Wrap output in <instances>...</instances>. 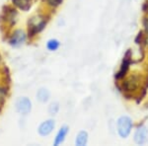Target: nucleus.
<instances>
[{
    "mask_svg": "<svg viewBox=\"0 0 148 146\" xmlns=\"http://www.w3.org/2000/svg\"><path fill=\"white\" fill-rule=\"evenodd\" d=\"M132 119L128 116H121L116 121V131L121 138H127L132 129Z\"/></svg>",
    "mask_w": 148,
    "mask_h": 146,
    "instance_id": "f257e3e1",
    "label": "nucleus"
},
{
    "mask_svg": "<svg viewBox=\"0 0 148 146\" xmlns=\"http://www.w3.org/2000/svg\"><path fill=\"white\" fill-rule=\"evenodd\" d=\"M47 20L45 17L40 15H35L31 17L28 21V29H29V36H35L40 31L44 30L46 27Z\"/></svg>",
    "mask_w": 148,
    "mask_h": 146,
    "instance_id": "f03ea898",
    "label": "nucleus"
},
{
    "mask_svg": "<svg viewBox=\"0 0 148 146\" xmlns=\"http://www.w3.org/2000/svg\"><path fill=\"white\" fill-rule=\"evenodd\" d=\"M32 101L28 97H19L15 101V110L21 116H28L32 111Z\"/></svg>",
    "mask_w": 148,
    "mask_h": 146,
    "instance_id": "7ed1b4c3",
    "label": "nucleus"
},
{
    "mask_svg": "<svg viewBox=\"0 0 148 146\" xmlns=\"http://www.w3.org/2000/svg\"><path fill=\"white\" fill-rule=\"evenodd\" d=\"M26 40H27L26 33L21 29H18V30L14 31V33L11 35L10 39H9V44L13 47H19L25 44Z\"/></svg>",
    "mask_w": 148,
    "mask_h": 146,
    "instance_id": "20e7f679",
    "label": "nucleus"
},
{
    "mask_svg": "<svg viewBox=\"0 0 148 146\" xmlns=\"http://www.w3.org/2000/svg\"><path fill=\"white\" fill-rule=\"evenodd\" d=\"M134 142L138 145H143L148 141V127L144 124H141L135 129L133 135Z\"/></svg>",
    "mask_w": 148,
    "mask_h": 146,
    "instance_id": "39448f33",
    "label": "nucleus"
},
{
    "mask_svg": "<svg viewBox=\"0 0 148 146\" xmlns=\"http://www.w3.org/2000/svg\"><path fill=\"white\" fill-rule=\"evenodd\" d=\"M56 128V121L52 119H47V121H44L42 123L39 125L38 127V133L42 136V137H46V136H49L52 131Z\"/></svg>",
    "mask_w": 148,
    "mask_h": 146,
    "instance_id": "423d86ee",
    "label": "nucleus"
},
{
    "mask_svg": "<svg viewBox=\"0 0 148 146\" xmlns=\"http://www.w3.org/2000/svg\"><path fill=\"white\" fill-rule=\"evenodd\" d=\"M69 132V126L66 125V124H64V125L61 126L60 128L58 129V131H57L56 137H54V140H53V145L54 146H58L60 144H62L64 142V140H65L66 136H67Z\"/></svg>",
    "mask_w": 148,
    "mask_h": 146,
    "instance_id": "0eeeda50",
    "label": "nucleus"
},
{
    "mask_svg": "<svg viewBox=\"0 0 148 146\" xmlns=\"http://www.w3.org/2000/svg\"><path fill=\"white\" fill-rule=\"evenodd\" d=\"M36 99L38 100L42 104H46L51 99V91L47 88L42 87L37 91V94H36Z\"/></svg>",
    "mask_w": 148,
    "mask_h": 146,
    "instance_id": "6e6552de",
    "label": "nucleus"
},
{
    "mask_svg": "<svg viewBox=\"0 0 148 146\" xmlns=\"http://www.w3.org/2000/svg\"><path fill=\"white\" fill-rule=\"evenodd\" d=\"M88 139H89V135L86 130H80L79 132L76 134L75 137V145L77 146H85L87 145Z\"/></svg>",
    "mask_w": 148,
    "mask_h": 146,
    "instance_id": "1a4fd4ad",
    "label": "nucleus"
},
{
    "mask_svg": "<svg viewBox=\"0 0 148 146\" xmlns=\"http://www.w3.org/2000/svg\"><path fill=\"white\" fill-rule=\"evenodd\" d=\"M12 3L22 11H29L32 6V0H12Z\"/></svg>",
    "mask_w": 148,
    "mask_h": 146,
    "instance_id": "9d476101",
    "label": "nucleus"
},
{
    "mask_svg": "<svg viewBox=\"0 0 148 146\" xmlns=\"http://www.w3.org/2000/svg\"><path fill=\"white\" fill-rule=\"evenodd\" d=\"M138 87V78L136 76H132L128 80L125 81V83H123V88L126 91H133Z\"/></svg>",
    "mask_w": 148,
    "mask_h": 146,
    "instance_id": "9b49d317",
    "label": "nucleus"
},
{
    "mask_svg": "<svg viewBox=\"0 0 148 146\" xmlns=\"http://www.w3.org/2000/svg\"><path fill=\"white\" fill-rule=\"evenodd\" d=\"M128 65H130V57H127V52H126V54L125 56V59H123V64H121V66L120 71L116 73V77L118 78V79L123 78V76L125 75L126 71H127Z\"/></svg>",
    "mask_w": 148,
    "mask_h": 146,
    "instance_id": "f8f14e48",
    "label": "nucleus"
},
{
    "mask_svg": "<svg viewBox=\"0 0 148 146\" xmlns=\"http://www.w3.org/2000/svg\"><path fill=\"white\" fill-rule=\"evenodd\" d=\"M60 47V42L57 39H51L47 42V49L49 51H56Z\"/></svg>",
    "mask_w": 148,
    "mask_h": 146,
    "instance_id": "ddd939ff",
    "label": "nucleus"
},
{
    "mask_svg": "<svg viewBox=\"0 0 148 146\" xmlns=\"http://www.w3.org/2000/svg\"><path fill=\"white\" fill-rule=\"evenodd\" d=\"M59 109H60V107H59V103L58 102H56V101L51 102V104H49V108H47V112H49V116L54 117V116H56V114H58Z\"/></svg>",
    "mask_w": 148,
    "mask_h": 146,
    "instance_id": "4468645a",
    "label": "nucleus"
},
{
    "mask_svg": "<svg viewBox=\"0 0 148 146\" xmlns=\"http://www.w3.org/2000/svg\"><path fill=\"white\" fill-rule=\"evenodd\" d=\"M63 0H47V3L51 7H57L62 3Z\"/></svg>",
    "mask_w": 148,
    "mask_h": 146,
    "instance_id": "2eb2a0df",
    "label": "nucleus"
},
{
    "mask_svg": "<svg viewBox=\"0 0 148 146\" xmlns=\"http://www.w3.org/2000/svg\"><path fill=\"white\" fill-rule=\"evenodd\" d=\"M144 26H145V28H146V30H147V32H148V18H145V20H144Z\"/></svg>",
    "mask_w": 148,
    "mask_h": 146,
    "instance_id": "dca6fc26",
    "label": "nucleus"
},
{
    "mask_svg": "<svg viewBox=\"0 0 148 146\" xmlns=\"http://www.w3.org/2000/svg\"><path fill=\"white\" fill-rule=\"evenodd\" d=\"M1 103H2V98L0 97V104H1Z\"/></svg>",
    "mask_w": 148,
    "mask_h": 146,
    "instance_id": "f3484780",
    "label": "nucleus"
}]
</instances>
